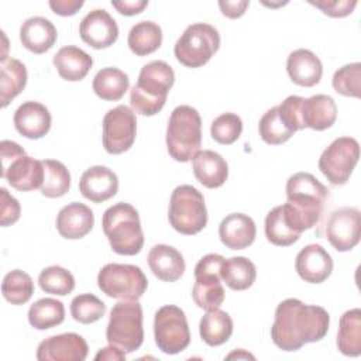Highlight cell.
I'll list each match as a JSON object with an SVG mask.
<instances>
[{
    "label": "cell",
    "instance_id": "1",
    "mask_svg": "<svg viewBox=\"0 0 361 361\" xmlns=\"http://www.w3.org/2000/svg\"><path fill=\"white\" fill-rule=\"evenodd\" d=\"M329 324L330 316L324 307L306 305L296 298H289L276 306L271 338L278 348L296 351L307 343L324 338Z\"/></svg>",
    "mask_w": 361,
    "mask_h": 361
},
{
    "label": "cell",
    "instance_id": "2",
    "mask_svg": "<svg viewBox=\"0 0 361 361\" xmlns=\"http://www.w3.org/2000/svg\"><path fill=\"white\" fill-rule=\"evenodd\" d=\"M175 82L173 69L165 61H151L140 71L137 83L130 90V103L141 116H155L166 103Z\"/></svg>",
    "mask_w": 361,
    "mask_h": 361
},
{
    "label": "cell",
    "instance_id": "3",
    "mask_svg": "<svg viewBox=\"0 0 361 361\" xmlns=\"http://www.w3.org/2000/svg\"><path fill=\"white\" fill-rule=\"evenodd\" d=\"M103 233L110 247L120 255H135L144 245V233L138 212L130 203L110 206L102 217Z\"/></svg>",
    "mask_w": 361,
    "mask_h": 361
},
{
    "label": "cell",
    "instance_id": "4",
    "mask_svg": "<svg viewBox=\"0 0 361 361\" xmlns=\"http://www.w3.org/2000/svg\"><path fill=\"white\" fill-rule=\"evenodd\" d=\"M202 145V118L196 109L188 104L175 107L166 127V148L178 162L193 159Z\"/></svg>",
    "mask_w": 361,
    "mask_h": 361
},
{
    "label": "cell",
    "instance_id": "5",
    "mask_svg": "<svg viewBox=\"0 0 361 361\" xmlns=\"http://www.w3.org/2000/svg\"><path fill=\"white\" fill-rule=\"evenodd\" d=\"M286 199L299 214L305 230L320 220L329 200V189L309 172H298L286 180Z\"/></svg>",
    "mask_w": 361,
    "mask_h": 361
},
{
    "label": "cell",
    "instance_id": "6",
    "mask_svg": "<svg viewBox=\"0 0 361 361\" xmlns=\"http://www.w3.org/2000/svg\"><path fill=\"white\" fill-rule=\"evenodd\" d=\"M109 344L134 353L144 341L142 329V307L138 300H121L116 303L110 312V319L106 329Z\"/></svg>",
    "mask_w": 361,
    "mask_h": 361
},
{
    "label": "cell",
    "instance_id": "7",
    "mask_svg": "<svg viewBox=\"0 0 361 361\" xmlns=\"http://www.w3.org/2000/svg\"><path fill=\"white\" fill-rule=\"evenodd\" d=\"M169 224L180 234L193 235L207 224V210L203 195L192 185L173 189L168 210Z\"/></svg>",
    "mask_w": 361,
    "mask_h": 361
},
{
    "label": "cell",
    "instance_id": "8",
    "mask_svg": "<svg viewBox=\"0 0 361 361\" xmlns=\"http://www.w3.org/2000/svg\"><path fill=\"white\" fill-rule=\"evenodd\" d=\"M220 47L219 31L206 23L189 25L178 38L173 54L183 66L200 68L207 63Z\"/></svg>",
    "mask_w": 361,
    "mask_h": 361
},
{
    "label": "cell",
    "instance_id": "9",
    "mask_svg": "<svg viewBox=\"0 0 361 361\" xmlns=\"http://www.w3.org/2000/svg\"><path fill=\"white\" fill-rule=\"evenodd\" d=\"M99 289L113 299L138 300L148 288L142 269L131 264H106L97 274Z\"/></svg>",
    "mask_w": 361,
    "mask_h": 361
},
{
    "label": "cell",
    "instance_id": "10",
    "mask_svg": "<svg viewBox=\"0 0 361 361\" xmlns=\"http://www.w3.org/2000/svg\"><path fill=\"white\" fill-rule=\"evenodd\" d=\"M154 337L158 348L169 355L179 354L190 343L185 312L175 305L159 307L154 317Z\"/></svg>",
    "mask_w": 361,
    "mask_h": 361
},
{
    "label": "cell",
    "instance_id": "11",
    "mask_svg": "<svg viewBox=\"0 0 361 361\" xmlns=\"http://www.w3.org/2000/svg\"><path fill=\"white\" fill-rule=\"evenodd\" d=\"M223 261L224 257L220 254H207L195 267L196 281L192 289V298L200 309H219L224 302L226 292L220 276Z\"/></svg>",
    "mask_w": 361,
    "mask_h": 361
},
{
    "label": "cell",
    "instance_id": "12",
    "mask_svg": "<svg viewBox=\"0 0 361 361\" xmlns=\"http://www.w3.org/2000/svg\"><path fill=\"white\" fill-rule=\"evenodd\" d=\"M358 158V141L353 137H338L322 152L319 169L331 185L341 186L348 182Z\"/></svg>",
    "mask_w": 361,
    "mask_h": 361
},
{
    "label": "cell",
    "instance_id": "13",
    "mask_svg": "<svg viewBox=\"0 0 361 361\" xmlns=\"http://www.w3.org/2000/svg\"><path fill=\"white\" fill-rule=\"evenodd\" d=\"M137 135V118L134 110L126 104L110 109L103 117V147L106 152L118 155L128 151Z\"/></svg>",
    "mask_w": 361,
    "mask_h": 361
},
{
    "label": "cell",
    "instance_id": "14",
    "mask_svg": "<svg viewBox=\"0 0 361 361\" xmlns=\"http://www.w3.org/2000/svg\"><path fill=\"white\" fill-rule=\"evenodd\" d=\"M361 214L355 207L334 210L326 223V238L340 252L353 250L360 243Z\"/></svg>",
    "mask_w": 361,
    "mask_h": 361
},
{
    "label": "cell",
    "instance_id": "15",
    "mask_svg": "<svg viewBox=\"0 0 361 361\" xmlns=\"http://www.w3.org/2000/svg\"><path fill=\"white\" fill-rule=\"evenodd\" d=\"M303 231V223L289 203L274 207L265 217V235L274 245H292L299 240Z\"/></svg>",
    "mask_w": 361,
    "mask_h": 361
},
{
    "label": "cell",
    "instance_id": "16",
    "mask_svg": "<svg viewBox=\"0 0 361 361\" xmlns=\"http://www.w3.org/2000/svg\"><path fill=\"white\" fill-rule=\"evenodd\" d=\"M87 343L76 333H62L42 340L37 348L39 361H83L87 357Z\"/></svg>",
    "mask_w": 361,
    "mask_h": 361
},
{
    "label": "cell",
    "instance_id": "17",
    "mask_svg": "<svg viewBox=\"0 0 361 361\" xmlns=\"http://www.w3.org/2000/svg\"><path fill=\"white\" fill-rule=\"evenodd\" d=\"M79 35L89 47L103 49L117 41L118 27L116 20L104 8H94L82 18Z\"/></svg>",
    "mask_w": 361,
    "mask_h": 361
},
{
    "label": "cell",
    "instance_id": "18",
    "mask_svg": "<svg viewBox=\"0 0 361 361\" xmlns=\"http://www.w3.org/2000/svg\"><path fill=\"white\" fill-rule=\"evenodd\" d=\"M1 176L20 192L35 190L44 182V165L24 152L1 165Z\"/></svg>",
    "mask_w": 361,
    "mask_h": 361
},
{
    "label": "cell",
    "instance_id": "19",
    "mask_svg": "<svg viewBox=\"0 0 361 361\" xmlns=\"http://www.w3.org/2000/svg\"><path fill=\"white\" fill-rule=\"evenodd\" d=\"M295 268L305 282L322 283L333 271V259L320 244H309L298 252Z\"/></svg>",
    "mask_w": 361,
    "mask_h": 361
},
{
    "label": "cell",
    "instance_id": "20",
    "mask_svg": "<svg viewBox=\"0 0 361 361\" xmlns=\"http://www.w3.org/2000/svg\"><path fill=\"white\" fill-rule=\"evenodd\" d=\"M79 190L87 200L102 203L111 199L118 190V178L107 166L94 165L87 168L79 180Z\"/></svg>",
    "mask_w": 361,
    "mask_h": 361
},
{
    "label": "cell",
    "instance_id": "21",
    "mask_svg": "<svg viewBox=\"0 0 361 361\" xmlns=\"http://www.w3.org/2000/svg\"><path fill=\"white\" fill-rule=\"evenodd\" d=\"M16 130L25 138L38 140L48 134L52 123L49 110L38 102H25L14 113Z\"/></svg>",
    "mask_w": 361,
    "mask_h": 361
},
{
    "label": "cell",
    "instance_id": "22",
    "mask_svg": "<svg viewBox=\"0 0 361 361\" xmlns=\"http://www.w3.org/2000/svg\"><path fill=\"white\" fill-rule=\"evenodd\" d=\"M94 224L92 209L83 203L72 202L63 206L56 216V230L68 240L83 238L90 233Z\"/></svg>",
    "mask_w": 361,
    "mask_h": 361
},
{
    "label": "cell",
    "instance_id": "23",
    "mask_svg": "<svg viewBox=\"0 0 361 361\" xmlns=\"http://www.w3.org/2000/svg\"><path fill=\"white\" fill-rule=\"evenodd\" d=\"M257 235L254 220L244 213L226 216L219 226V237L230 250H244L250 247Z\"/></svg>",
    "mask_w": 361,
    "mask_h": 361
},
{
    "label": "cell",
    "instance_id": "24",
    "mask_svg": "<svg viewBox=\"0 0 361 361\" xmlns=\"http://www.w3.org/2000/svg\"><path fill=\"white\" fill-rule=\"evenodd\" d=\"M286 71L293 83L303 87H312L320 82L323 65L316 54L309 49L299 48L289 54Z\"/></svg>",
    "mask_w": 361,
    "mask_h": 361
},
{
    "label": "cell",
    "instance_id": "25",
    "mask_svg": "<svg viewBox=\"0 0 361 361\" xmlns=\"http://www.w3.org/2000/svg\"><path fill=\"white\" fill-rule=\"evenodd\" d=\"M300 117L305 128L323 131L330 128L337 118V106L327 94H314L303 99Z\"/></svg>",
    "mask_w": 361,
    "mask_h": 361
},
{
    "label": "cell",
    "instance_id": "26",
    "mask_svg": "<svg viewBox=\"0 0 361 361\" xmlns=\"http://www.w3.org/2000/svg\"><path fill=\"white\" fill-rule=\"evenodd\" d=\"M152 274L164 282H175L185 272V259L182 254L166 244L154 245L147 257Z\"/></svg>",
    "mask_w": 361,
    "mask_h": 361
},
{
    "label": "cell",
    "instance_id": "27",
    "mask_svg": "<svg viewBox=\"0 0 361 361\" xmlns=\"http://www.w3.org/2000/svg\"><path fill=\"white\" fill-rule=\"evenodd\" d=\"M58 38L55 25L45 17H30L20 27L23 47L34 54L49 51Z\"/></svg>",
    "mask_w": 361,
    "mask_h": 361
},
{
    "label": "cell",
    "instance_id": "28",
    "mask_svg": "<svg viewBox=\"0 0 361 361\" xmlns=\"http://www.w3.org/2000/svg\"><path fill=\"white\" fill-rule=\"evenodd\" d=\"M192 161L193 175L204 188L217 189L226 183L228 178V165L220 154L203 149L197 151Z\"/></svg>",
    "mask_w": 361,
    "mask_h": 361
},
{
    "label": "cell",
    "instance_id": "29",
    "mask_svg": "<svg viewBox=\"0 0 361 361\" xmlns=\"http://www.w3.org/2000/svg\"><path fill=\"white\" fill-rule=\"evenodd\" d=\"M52 62L59 76L68 82H78L85 79L93 65L92 56L75 45L62 47L54 55Z\"/></svg>",
    "mask_w": 361,
    "mask_h": 361
},
{
    "label": "cell",
    "instance_id": "30",
    "mask_svg": "<svg viewBox=\"0 0 361 361\" xmlns=\"http://www.w3.org/2000/svg\"><path fill=\"white\" fill-rule=\"evenodd\" d=\"M200 338L210 347L221 345L233 334V320L230 314L220 309L206 310L199 323Z\"/></svg>",
    "mask_w": 361,
    "mask_h": 361
},
{
    "label": "cell",
    "instance_id": "31",
    "mask_svg": "<svg viewBox=\"0 0 361 361\" xmlns=\"http://www.w3.org/2000/svg\"><path fill=\"white\" fill-rule=\"evenodd\" d=\"M337 348L347 357H358L361 354V310L358 307L347 310L340 317Z\"/></svg>",
    "mask_w": 361,
    "mask_h": 361
},
{
    "label": "cell",
    "instance_id": "32",
    "mask_svg": "<svg viewBox=\"0 0 361 361\" xmlns=\"http://www.w3.org/2000/svg\"><path fill=\"white\" fill-rule=\"evenodd\" d=\"M27 85V69L24 63L16 58H7L0 68V102L1 107L17 97Z\"/></svg>",
    "mask_w": 361,
    "mask_h": 361
},
{
    "label": "cell",
    "instance_id": "33",
    "mask_svg": "<svg viewBox=\"0 0 361 361\" xmlns=\"http://www.w3.org/2000/svg\"><path fill=\"white\" fill-rule=\"evenodd\" d=\"M221 281L233 290H245L252 286L257 278L254 262L245 257L224 258L220 269Z\"/></svg>",
    "mask_w": 361,
    "mask_h": 361
},
{
    "label": "cell",
    "instance_id": "34",
    "mask_svg": "<svg viewBox=\"0 0 361 361\" xmlns=\"http://www.w3.org/2000/svg\"><path fill=\"white\" fill-rule=\"evenodd\" d=\"M130 79L127 73H124L118 68H103L93 78V92L102 100L117 102L120 100L126 92L128 90Z\"/></svg>",
    "mask_w": 361,
    "mask_h": 361
},
{
    "label": "cell",
    "instance_id": "35",
    "mask_svg": "<svg viewBox=\"0 0 361 361\" xmlns=\"http://www.w3.org/2000/svg\"><path fill=\"white\" fill-rule=\"evenodd\" d=\"M128 48L137 56L155 52L162 44V30L154 21H140L134 24L127 38Z\"/></svg>",
    "mask_w": 361,
    "mask_h": 361
},
{
    "label": "cell",
    "instance_id": "36",
    "mask_svg": "<svg viewBox=\"0 0 361 361\" xmlns=\"http://www.w3.org/2000/svg\"><path fill=\"white\" fill-rule=\"evenodd\" d=\"M65 319L63 303L54 298H42L28 309V323L37 330H47L61 324Z\"/></svg>",
    "mask_w": 361,
    "mask_h": 361
},
{
    "label": "cell",
    "instance_id": "37",
    "mask_svg": "<svg viewBox=\"0 0 361 361\" xmlns=\"http://www.w3.org/2000/svg\"><path fill=\"white\" fill-rule=\"evenodd\" d=\"M44 182L39 188L45 197L55 199L63 196L71 188V173L68 168L56 159H44Z\"/></svg>",
    "mask_w": 361,
    "mask_h": 361
},
{
    "label": "cell",
    "instance_id": "38",
    "mask_svg": "<svg viewBox=\"0 0 361 361\" xmlns=\"http://www.w3.org/2000/svg\"><path fill=\"white\" fill-rule=\"evenodd\" d=\"M1 293L3 298L11 305H24L34 293L32 278L21 269L7 272L1 282Z\"/></svg>",
    "mask_w": 361,
    "mask_h": 361
},
{
    "label": "cell",
    "instance_id": "39",
    "mask_svg": "<svg viewBox=\"0 0 361 361\" xmlns=\"http://www.w3.org/2000/svg\"><path fill=\"white\" fill-rule=\"evenodd\" d=\"M38 285L45 293L66 296L75 289V278L68 269L59 265H51L39 272Z\"/></svg>",
    "mask_w": 361,
    "mask_h": 361
},
{
    "label": "cell",
    "instance_id": "40",
    "mask_svg": "<svg viewBox=\"0 0 361 361\" xmlns=\"http://www.w3.org/2000/svg\"><path fill=\"white\" fill-rule=\"evenodd\" d=\"M258 131L262 141L269 145H281L295 134L281 118L276 106L264 113L258 124Z\"/></svg>",
    "mask_w": 361,
    "mask_h": 361
},
{
    "label": "cell",
    "instance_id": "41",
    "mask_svg": "<svg viewBox=\"0 0 361 361\" xmlns=\"http://www.w3.org/2000/svg\"><path fill=\"white\" fill-rule=\"evenodd\" d=\"M106 309L104 302L93 293L78 295L71 302V314L82 324H90L100 320L104 316Z\"/></svg>",
    "mask_w": 361,
    "mask_h": 361
},
{
    "label": "cell",
    "instance_id": "42",
    "mask_svg": "<svg viewBox=\"0 0 361 361\" xmlns=\"http://www.w3.org/2000/svg\"><path fill=\"white\" fill-rule=\"evenodd\" d=\"M331 83L338 94L358 99L361 94V63L353 62L341 66L334 72Z\"/></svg>",
    "mask_w": 361,
    "mask_h": 361
},
{
    "label": "cell",
    "instance_id": "43",
    "mask_svg": "<svg viewBox=\"0 0 361 361\" xmlns=\"http://www.w3.org/2000/svg\"><path fill=\"white\" fill-rule=\"evenodd\" d=\"M243 133V121L240 116L234 113H223L212 121L210 134L212 138L223 145L235 142Z\"/></svg>",
    "mask_w": 361,
    "mask_h": 361
},
{
    "label": "cell",
    "instance_id": "44",
    "mask_svg": "<svg viewBox=\"0 0 361 361\" xmlns=\"http://www.w3.org/2000/svg\"><path fill=\"white\" fill-rule=\"evenodd\" d=\"M302 102H303V97L292 94V96H288L279 106H276L281 118L288 126V128L293 133L305 128L300 117Z\"/></svg>",
    "mask_w": 361,
    "mask_h": 361
},
{
    "label": "cell",
    "instance_id": "45",
    "mask_svg": "<svg viewBox=\"0 0 361 361\" xmlns=\"http://www.w3.org/2000/svg\"><path fill=\"white\" fill-rule=\"evenodd\" d=\"M309 3L322 10L323 14L334 18H341L351 14L357 6L355 0H309Z\"/></svg>",
    "mask_w": 361,
    "mask_h": 361
},
{
    "label": "cell",
    "instance_id": "46",
    "mask_svg": "<svg viewBox=\"0 0 361 361\" xmlns=\"http://www.w3.org/2000/svg\"><path fill=\"white\" fill-rule=\"evenodd\" d=\"M1 199V212H0V224L1 227H7L14 224L20 219L21 207L16 197H13L6 188L0 189Z\"/></svg>",
    "mask_w": 361,
    "mask_h": 361
},
{
    "label": "cell",
    "instance_id": "47",
    "mask_svg": "<svg viewBox=\"0 0 361 361\" xmlns=\"http://www.w3.org/2000/svg\"><path fill=\"white\" fill-rule=\"evenodd\" d=\"M49 7L55 14L68 17V16L76 14L83 7V1L82 0H51Z\"/></svg>",
    "mask_w": 361,
    "mask_h": 361
},
{
    "label": "cell",
    "instance_id": "48",
    "mask_svg": "<svg viewBox=\"0 0 361 361\" xmlns=\"http://www.w3.org/2000/svg\"><path fill=\"white\" fill-rule=\"evenodd\" d=\"M248 6H250L248 0H234V1L220 0L219 1L221 14L226 16L227 18H240L245 13Z\"/></svg>",
    "mask_w": 361,
    "mask_h": 361
},
{
    "label": "cell",
    "instance_id": "49",
    "mask_svg": "<svg viewBox=\"0 0 361 361\" xmlns=\"http://www.w3.org/2000/svg\"><path fill=\"white\" fill-rule=\"evenodd\" d=\"M111 6L123 16H135L140 14L147 6V0H123V1H111Z\"/></svg>",
    "mask_w": 361,
    "mask_h": 361
},
{
    "label": "cell",
    "instance_id": "50",
    "mask_svg": "<svg viewBox=\"0 0 361 361\" xmlns=\"http://www.w3.org/2000/svg\"><path fill=\"white\" fill-rule=\"evenodd\" d=\"M94 360H107V361H123L126 360V353L111 344H109L107 347H103L97 351V354L94 355Z\"/></svg>",
    "mask_w": 361,
    "mask_h": 361
},
{
    "label": "cell",
    "instance_id": "51",
    "mask_svg": "<svg viewBox=\"0 0 361 361\" xmlns=\"http://www.w3.org/2000/svg\"><path fill=\"white\" fill-rule=\"evenodd\" d=\"M227 360H231V358H237V360H240V358H251V360H254V355H251V354H248V353H245L244 350H237V351H233V353H230L227 357H226Z\"/></svg>",
    "mask_w": 361,
    "mask_h": 361
}]
</instances>
